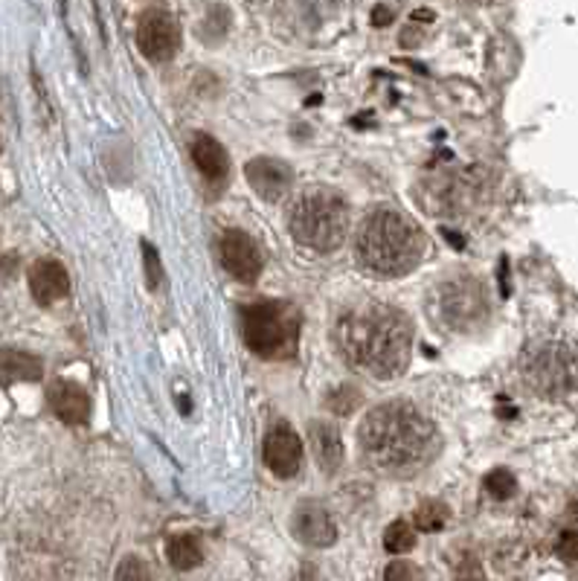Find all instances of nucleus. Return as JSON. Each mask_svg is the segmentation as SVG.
<instances>
[{"mask_svg":"<svg viewBox=\"0 0 578 581\" xmlns=\"http://www.w3.org/2000/svg\"><path fill=\"white\" fill-rule=\"evenodd\" d=\"M332 344L355 372L376 381H392L410 363L413 323L396 306L360 299L335 317Z\"/></svg>","mask_w":578,"mask_h":581,"instance_id":"obj_1","label":"nucleus"},{"mask_svg":"<svg viewBox=\"0 0 578 581\" xmlns=\"http://www.w3.org/2000/svg\"><path fill=\"white\" fill-rule=\"evenodd\" d=\"M360 454L378 474L413 477L439 451L437 427L410 401H387L364 416L358 431Z\"/></svg>","mask_w":578,"mask_h":581,"instance_id":"obj_2","label":"nucleus"},{"mask_svg":"<svg viewBox=\"0 0 578 581\" xmlns=\"http://www.w3.org/2000/svg\"><path fill=\"white\" fill-rule=\"evenodd\" d=\"M424 256V236L413 221L404 219L399 210L378 207L364 219L355 236V260L369 274L396 276L410 274Z\"/></svg>","mask_w":578,"mask_h":581,"instance_id":"obj_3","label":"nucleus"},{"mask_svg":"<svg viewBox=\"0 0 578 581\" xmlns=\"http://www.w3.org/2000/svg\"><path fill=\"white\" fill-rule=\"evenodd\" d=\"M288 230L308 251L332 253L349 233V207L332 189H305L288 207Z\"/></svg>","mask_w":578,"mask_h":581,"instance_id":"obj_4","label":"nucleus"},{"mask_svg":"<svg viewBox=\"0 0 578 581\" xmlns=\"http://www.w3.org/2000/svg\"><path fill=\"white\" fill-rule=\"evenodd\" d=\"M244 340L251 352L265 361H282L297 352L299 315L282 299H256L242 308Z\"/></svg>","mask_w":578,"mask_h":581,"instance_id":"obj_5","label":"nucleus"},{"mask_svg":"<svg viewBox=\"0 0 578 581\" xmlns=\"http://www.w3.org/2000/svg\"><path fill=\"white\" fill-rule=\"evenodd\" d=\"M524 384L544 399L578 393V349L564 340H535L521 358Z\"/></svg>","mask_w":578,"mask_h":581,"instance_id":"obj_6","label":"nucleus"},{"mask_svg":"<svg viewBox=\"0 0 578 581\" xmlns=\"http://www.w3.org/2000/svg\"><path fill=\"white\" fill-rule=\"evenodd\" d=\"M430 317L448 331H474L488 317V294L474 276L462 274L439 283L430 299Z\"/></svg>","mask_w":578,"mask_h":581,"instance_id":"obj_7","label":"nucleus"},{"mask_svg":"<svg viewBox=\"0 0 578 581\" xmlns=\"http://www.w3.org/2000/svg\"><path fill=\"white\" fill-rule=\"evenodd\" d=\"M137 47L149 62H169L180 47V27L169 12L149 9L137 24Z\"/></svg>","mask_w":578,"mask_h":581,"instance_id":"obj_8","label":"nucleus"},{"mask_svg":"<svg viewBox=\"0 0 578 581\" xmlns=\"http://www.w3.org/2000/svg\"><path fill=\"white\" fill-rule=\"evenodd\" d=\"M219 256L227 274L235 276L239 283H256L262 274V253L244 230H224L219 239Z\"/></svg>","mask_w":578,"mask_h":581,"instance_id":"obj_9","label":"nucleus"},{"mask_svg":"<svg viewBox=\"0 0 578 581\" xmlns=\"http://www.w3.org/2000/svg\"><path fill=\"white\" fill-rule=\"evenodd\" d=\"M265 465L271 468V474L280 479L297 477L303 468V442L294 433V427L282 422L276 427H271L265 436Z\"/></svg>","mask_w":578,"mask_h":581,"instance_id":"obj_10","label":"nucleus"},{"mask_svg":"<svg viewBox=\"0 0 578 581\" xmlns=\"http://www.w3.org/2000/svg\"><path fill=\"white\" fill-rule=\"evenodd\" d=\"M291 529H294V535H297L305 547H317V550L332 547L337 541L335 520H332V515L323 509L320 503H299L297 509H294Z\"/></svg>","mask_w":578,"mask_h":581,"instance_id":"obj_11","label":"nucleus"},{"mask_svg":"<svg viewBox=\"0 0 578 581\" xmlns=\"http://www.w3.org/2000/svg\"><path fill=\"white\" fill-rule=\"evenodd\" d=\"M244 175H248V183L253 187L259 198L265 201H280L285 198V192L294 183V172L288 169V163H282L276 158H256L244 166Z\"/></svg>","mask_w":578,"mask_h":581,"instance_id":"obj_12","label":"nucleus"},{"mask_svg":"<svg viewBox=\"0 0 578 581\" xmlns=\"http://www.w3.org/2000/svg\"><path fill=\"white\" fill-rule=\"evenodd\" d=\"M30 290L39 306H55L59 299L71 294V276L62 262L39 260L30 267Z\"/></svg>","mask_w":578,"mask_h":581,"instance_id":"obj_13","label":"nucleus"},{"mask_svg":"<svg viewBox=\"0 0 578 581\" xmlns=\"http://www.w3.org/2000/svg\"><path fill=\"white\" fill-rule=\"evenodd\" d=\"M48 401L53 416L62 419L71 427H78V424H85L91 419V395L78 384H73V381H64V378L53 381L48 390Z\"/></svg>","mask_w":578,"mask_h":581,"instance_id":"obj_14","label":"nucleus"},{"mask_svg":"<svg viewBox=\"0 0 578 581\" xmlns=\"http://www.w3.org/2000/svg\"><path fill=\"white\" fill-rule=\"evenodd\" d=\"M308 440H312L314 456L326 474H335L344 465V440L335 424L328 422H314L308 427Z\"/></svg>","mask_w":578,"mask_h":581,"instance_id":"obj_15","label":"nucleus"},{"mask_svg":"<svg viewBox=\"0 0 578 581\" xmlns=\"http://www.w3.org/2000/svg\"><path fill=\"white\" fill-rule=\"evenodd\" d=\"M192 160H196L198 172L212 183L224 181L227 172H230V158H227L224 146L216 137H210V134H196V140H192Z\"/></svg>","mask_w":578,"mask_h":581,"instance_id":"obj_16","label":"nucleus"},{"mask_svg":"<svg viewBox=\"0 0 578 581\" xmlns=\"http://www.w3.org/2000/svg\"><path fill=\"white\" fill-rule=\"evenodd\" d=\"M44 376V363L24 349H0V384L15 381H39Z\"/></svg>","mask_w":578,"mask_h":581,"instance_id":"obj_17","label":"nucleus"},{"mask_svg":"<svg viewBox=\"0 0 578 581\" xmlns=\"http://www.w3.org/2000/svg\"><path fill=\"white\" fill-rule=\"evenodd\" d=\"M166 558L175 570H196L201 564V543H198L196 535H175L166 543Z\"/></svg>","mask_w":578,"mask_h":581,"instance_id":"obj_18","label":"nucleus"},{"mask_svg":"<svg viewBox=\"0 0 578 581\" xmlns=\"http://www.w3.org/2000/svg\"><path fill=\"white\" fill-rule=\"evenodd\" d=\"M413 547H416V532L410 529L407 520H396V524L387 527V532H383V550L401 556V552H410Z\"/></svg>","mask_w":578,"mask_h":581,"instance_id":"obj_19","label":"nucleus"},{"mask_svg":"<svg viewBox=\"0 0 578 581\" xmlns=\"http://www.w3.org/2000/svg\"><path fill=\"white\" fill-rule=\"evenodd\" d=\"M445 520H448V509L437 500L422 503L413 515L416 529H422V532H439V529L445 527Z\"/></svg>","mask_w":578,"mask_h":581,"instance_id":"obj_20","label":"nucleus"},{"mask_svg":"<svg viewBox=\"0 0 578 581\" xmlns=\"http://www.w3.org/2000/svg\"><path fill=\"white\" fill-rule=\"evenodd\" d=\"M360 404V390H355V387L349 384H340L335 387L332 393L326 395V408L335 413V416H349V413H355Z\"/></svg>","mask_w":578,"mask_h":581,"instance_id":"obj_21","label":"nucleus"},{"mask_svg":"<svg viewBox=\"0 0 578 581\" xmlns=\"http://www.w3.org/2000/svg\"><path fill=\"white\" fill-rule=\"evenodd\" d=\"M483 486L492 497H497V500H506V497H512L517 492V479H515V474L506 472V468H497V472H492L483 479Z\"/></svg>","mask_w":578,"mask_h":581,"instance_id":"obj_22","label":"nucleus"},{"mask_svg":"<svg viewBox=\"0 0 578 581\" xmlns=\"http://www.w3.org/2000/svg\"><path fill=\"white\" fill-rule=\"evenodd\" d=\"M114 581H155V579H151L149 564H146L143 558L128 556L123 558V564L117 567V579Z\"/></svg>","mask_w":578,"mask_h":581,"instance_id":"obj_23","label":"nucleus"},{"mask_svg":"<svg viewBox=\"0 0 578 581\" xmlns=\"http://www.w3.org/2000/svg\"><path fill=\"white\" fill-rule=\"evenodd\" d=\"M383 581H422V573L410 561H392L383 573Z\"/></svg>","mask_w":578,"mask_h":581,"instance_id":"obj_24","label":"nucleus"},{"mask_svg":"<svg viewBox=\"0 0 578 581\" xmlns=\"http://www.w3.org/2000/svg\"><path fill=\"white\" fill-rule=\"evenodd\" d=\"M143 260H146V276H149V288H157V285H160V279H164V274H160V256H157V251L151 247L149 242H143Z\"/></svg>","mask_w":578,"mask_h":581,"instance_id":"obj_25","label":"nucleus"},{"mask_svg":"<svg viewBox=\"0 0 578 581\" xmlns=\"http://www.w3.org/2000/svg\"><path fill=\"white\" fill-rule=\"evenodd\" d=\"M558 556L564 561H578V532H564L558 541Z\"/></svg>","mask_w":578,"mask_h":581,"instance_id":"obj_26","label":"nucleus"},{"mask_svg":"<svg viewBox=\"0 0 578 581\" xmlns=\"http://www.w3.org/2000/svg\"><path fill=\"white\" fill-rule=\"evenodd\" d=\"M392 21V9L387 7H376V12H372V24L376 27H387Z\"/></svg>","mask_w":578,"mask_h":581,"instance_id":"obj_27","label":"nucleus"},{"mask_svg":"<svg viewBox=\"0 0 578 581\" xmlns=\"http://www.w3.org/2000/svg\"><path fill=\"white\" fill-rule=\"evenodd\" d=\"M442 236H445L453 247H462V244H465L460 236H456V233H451V230H442Z\"/></svg>","mask_w":578,"mask_h":581,"instance_id":"obj_28","label":"nucleus"}]
</instances>
